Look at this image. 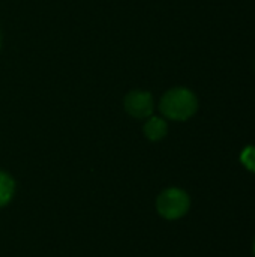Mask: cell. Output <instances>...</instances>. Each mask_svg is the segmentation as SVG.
I'll list each match as a JSON object with an SVG mask.
<instances>
[{
  "label": "cell",
  "instance_id": "6da1fadb",
  "mask_svg": "<svg viewBox=\"0 0 255 257\" xmlns=\"http://www.w3.org/2000/svg\"><path fill=\"white\" fill-rule=\"evenodd\" d=\"M159 108L161 113L171 120H188L195 114L198 101L189 89L174 87L162 96Z\"/></svg>",
  "mask_w": 255,
  "mask_h": 257
},
{
  "label": "cell",
  "instance_id": "7a4b0ae2",
  "mask_svg": "<svg viewBox=\"0 0 255 257\" xmlns=\"http://www.w3.org/2000/svg\"><path fill=\"white\" fill-rule=\"evenodd\" d=\"M191 199L186 191L180 188H168L159 194L156 200V209L165 220H179L188 214Z\"/></svg>",
  "mask_w": 255,
  "mask_h": 257
},
{
  "label": "cell",
  "instance_id": "3957f363",
  "mask_svg": "<svg viewBox=\"0 0 255 257\" xmlns=\"http://www.w3.org/2000/svg\"><path fill=\"white\" fill-rule=\"evenodd\" d=\"M125 110L137 119H144L153 113V98L149 92L132 90L125 98Z\"/></svg>",
  "mask_w": 255,
  "mask_h": 257
},
{
  "label": "cell",
  "instance_id": "277c9868",
  "mask_svg": "<svg viewBox=\"0 0 255 257\" xmlns=\"http://www.w3.org/2000/svg\"><path fill=\"white\" fill-rule=\"evenodd\" d=\"M143 131H144V136H146L149 140H152V142H159V140H162V139L167 136V133H168V125H167V122H165L164 119H161V117H150V119L146 122Z\"/></svg>",
  "mask_w": 255,
  "mask_h": 257
},
{
  "label": "cell",
  "instance_id": "5b68a950",
  "mask_svg": "<svg viewBox=\"0 0 255 257\" xmlns=\"http://www.w3.org/2000/svg\"><path fill=\"white\" fill-rule=\"evenodd\" d=\"M14 193H15L14 179L8 173L0 172V208L11 202Z\"/></svg>",
  "mask_w": 255,
  "mask_h": 257
},
{
  "label": "cell",
  "instance_id": "8992f818",
  "mask_svg": "<svg viewBox=\"0 0 255 257\" xmlns=\"http://www.w3.org/2000/svg\"><path fill=\"white\" fill-rule=\"evenodd\" d=\"M240 163L245 169L255 173V146H248L240 154Z\"/></svg>",
  "mask_w": 255,
  "mask_h": 257
},
{
  "label": "cell",
  "instance_id": "52a82bcc",
  "mask_svg": "<svg viewBox=\"0 0 255 257\" xmlns=\"http://www.w3.org/2000/svg\"><path fill=\"white\" fill-rule=\"evenodd\" d=\"M254 256H255V241H254Z\"/></svg>",
  "mask_w": 255,
  "mask_h": 257
},
{
  "label": "cell",
  "instance_id": "ba28073f",
  "mask_svg": "<svg viewBox=\"0 0 255 257\" xmlns=\"http://www.w3.org/2000/svg\"><path fill=\"white\" fill-rule=\"evenodd\" d=\"M0 42H2V36H0Z\"/></svg>",
  "mask_w": 255,
  "mask_h": 257
}]
</instances>
